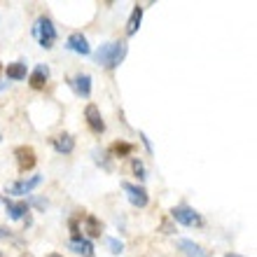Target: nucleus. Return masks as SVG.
<instances>
[{"instance_id": "f257e3e1", "label": "nucleus", "mask_w": 257, "mask_h": 257, "mask_svg": "<svg viewBox=\"0 0 257 257\" xmlns=\"http://www.w3.org/2000/svg\"><path fill=\"white\" fill-rule=\"evenodd\" d=\"M126 56V42H108L94 54V61L103 68H117Z\"/></svg>"}, {"instance_id": "f03ea898", "label": "nucleus", "mask_w": 257, "mask_h": 257, "mask_svg": "<svg viewBox=\"0 0 257 257\" xmlns=\"http://www.w3.org/2000/svg\"><path fill=\"white\" fill-rule=\"evenodd\" d=\"M33 35L38 38V42H40V47L45 49H52L56 42V28L54 24H52V19H47V17H40V19L35 21L33 26Z\"/></svg>"}, {"instance_id": "7ed1b4c3", "label": "nucleus", "mask_w": 257, "mask_h": 257, "mask_svg": "<svg viewBox=\"0 0 257 257\" xmlns=\"http://www.w3.org/2000/svg\"><path fill=\"white\" fill-rule=\"evenodd\" d=\"M171 217H173L176 222L185 224V227H201L203 224L201 215H199L194 208H190V206H176V208L171 210Z\"/></svg>"}, {"instance_id": "20e7f679", "label": "nucleus", "mask_w": 257, "mask_h": 257, "mask_svg": "<svg viewBox=\"0 0 257 257\" xmlns=\"http://www.w3.org/2000/svg\"><path fill=\"white\" fill-rule=\"evenodd\" d=\"M122 190L126 192L128 201L134 203V206H138V208H145L150 201L148 192H145V187H141V185H134V183H122Z\"/></svg>"}, {"instance_id": "39448f33", "label": "nucleus", "mask_w": 257, "mask_h": 257, "mask_svg": "<svg viewBox=\"0 0 257 257\" xmlns=\"http://www.w3.org/2000/svg\"><path fill=\"white\" fill-rule=\"evenodd\" d=\"M42 183V176H33V178H24V180H17V183H12L10 187H7V192L14 196H21V194H31V192L38 187V185Z\"/></svg>"}, {"instance_id": "423d86ee", "label": "nucleus", "mask_w": 257, "mask_h": 257, "mask_svg": "<svg viewBox=\"0 0 257 257\" xmlns=\"http://www.w3.org/2000/svg\"><path fill=\"white\" fill-rule=\"evenodd\" d=\"M68 84H70L75 94L82 96V98H89V96H91V75H87V73L75 75V77L68 82Z\"/></svg>"}, {"instance_id": "0eeeda50", "label": "nucleus", "mask_w": 257, "mask_h": 257, "mask_svg": "<svg viewBox=\"0 0 257 257\" xmlns=\"http://www.w3.org/2000/svg\"><path fill=\"white\" fill-rule=\"evenodd\" d=\"M84 117H87V124L91 126V131H94V134H103V131H105V122H103V117H101V110L96 108L94 103H89V105H87Z\"/></svg>"}, {"instance_id": "6e6552de", "label": "nucleus", "mask_w": 257, "mask_h": 257, "mask_svg": "<svg viewBox=\"0 0 257 257\" xmlns=\"http://www.w3.org/2000/svg\"><path fill=\"white\" fill-rule=\"evenodd\" d=\"M66 47L70 49V52H75V54H82V56H87L89 52H91L87 38H84L82 33H73V35H70V38H68V42H66Z\"/></svg>"}, {"instance_id": "1a4fd4ad", "label": "nucleus", "mask_w": 257, "mask_h": 257, "mask_svg": "<svg viewBox=\"0 0 257 257\" xmlns=\"http://www.w3.org/2000/svg\"><path fill=\"white\" fill-rule=\"evenodd\" d=\"M14 155H17L19 171H31L35 166V152H33V148H17V150H14Z\"/></svg>"}, {"instance_id": "9d476101", "label": "nucleus", "mask_w": 257, "mask_h": 257, "mask_svg": "<svg viewBox=\"0 0 257 257\" xmlns=\"http://www.w3.org/2000/svg\"><path fill=\"white\" fill-rule=\"evenodd\" d=\"M68 248L82 257H94V245H91V241H87V238H82V236L70 238V241H68Z\"/></svg>"}, {"instance_id": "9b49d317", "label": "nucleus", "mask_w": 257, "mask_h": 257, "mask_svg": "<svg viewBox=\"0 0 257 257\" xmlns=\"http://www.w3.org/2000/svg\"><path fill=\"white\" fill-rule=\"evenodd\" d=\"M178 248H180L187 257H210L208 250H203L201 245L190 241V238H180V241H178Z\"/></svg>"}, {"instance_id": "f8f14e48", "label": "nucleus", "mask_w": 257, "mask_h": 257, "mask_svg": "<svg viewBox=\"0 0 257 257\" xmlns=\"http://www.w3.org/2000/svg\"><path fill=\"white\" fill-rule=\"evenodd\" d=\"M47 80H49V68L45 66V63L35 66V70L31 73V77H28V82H31V87L33 89H42L45 84H47Z\"/></svg>"}, {"instance_id": "ddd939ff", "label": "nucleus", "mask_w": 257, "mask_h": 257, "mask_svg": "<svg viewBox=\"0 0 257 257\" xmlns=\"http://www.w3.org/2000/svg\"><path fill=\"white\" fill-rule=\"evenodd\" d=\"M54 150L59 155H70L75 150V138L70 134H61L54 138Z\"/></svg>"}, {"instance_id": "4468645a", "label": "nucleus", "mask_w": 257, "mask_h": 257, "mask_svg": "<svg viewBox=\"0 0 257 257\" xmlns=\"http://www.w3.org/2000/svg\"><path fill=\"white\" fill-rule=\"evenodd\" d=\"M5 206H7V213H10L12 220H21V217L28 213V203L26 201H12V199H7Z\"/></svg>"}, {"instance_id": "2eb2a0df", "label": "nucleus", "mask_w": 257, "mask_h": 257, "mask_svg": "<svg viewBox=\"0 0 257 257\" xmlns=\"http://www.w3.org/2000/svg\"><path fill=\"white\" fill-rule=\"evenodd\" d=\"M84 231H87L91 238H98L103 234V222L96 215H87L84 217Z\"/></svg>"}, {"instance_id": "dca6fc26", "label": "nucleus", "mask_w": 257, "mask_h": 257, "mask_svg": "<svg viewBox=\"0 0 257 257\" xmlns=\"http://www.w3.org/2000/svg\"><path fill=\"white\" fill-rule=\"evenodd\" d=\"M141 19H143V7L136 5L131 17H128V21H126V35H136V31L141 28Z\"/></svg>"}, {"instance_id": "f3484780", "label": "nucleus", "mask_w": 257, "mask_h": 257, "mask_svg": "<svg viewBox=\"0 0 257 257\" xmlns=\"http://www.w3.org/2000/svg\"><path fill=\"white\" fill-rule=\"evenodd\" d=\"M26 73H28L26 63H21V61L7 66V77H10V80H26Z\"/></svg>"}, {"instance_id": "a211bd4d", "label": "nucleus", "mask_w": 257, "mask_h": 257, "mask_svg": "<svg viewBox=\"0 0 257 257\" xmlns=\"http://www.w3.org/2000/svg\"><path fill=\"white\" fill-rule=\"evenodd\" d=\"M131 169H134V173L138 176V180H145L148 178V171H145V164L141 162V159H134L131 162Z\"/></svg>"}, {"instance_id": "6ab92c4d", "label": "nucleus", "mask_w": 257, "mask_h": 257, "mask_svg": "<svg viewBox=\"0 0 257 257\" xmlns=\"http://www.w3.org/2000/svg\"><path fill=\"white\" fill-rule=\"evenodd\" d=\"M131 145L128 143H115L112 145V155H117V157H126V155H131Z\"/></svg>"}, {"instance_id": "aec40b11", "label": "nucleus", "mask_w": 257, "mask_h": 257, "mask_svg": "<svg viewBox=\"0 0 257 257\" xmlns=\"http://www.w3.org/2000/svg\"><path fill=\"white\" fill-rule=\"evenodd\" d=\"M108 248H110V252H115V255H119V252L124 250V243L119 241V238H112V236H110V238H108Z\"/></svg>"}, {"instance_id": "412c9836", "label": "nucleus", "mask_w": 257, "mask_h": 257, "mask_svg": "<svg viewBox=\"0 0 257 257\" xmlns=\"http://www.w3.org/2000/svg\"><path fill=\"white\" fill-rule=\"evenodd\" d=\"M0 238H10V241H17V238L10 234V229H5V227H0Z\"/></svg>"}, {"instance_id": "4be33fe9", "label": "nucleus", "mask_w": 257, "mask_h": 257, "mask_svg": "<svg viewBox=\"0 0 257 257\" xmlns=\"http://www.w3.org/2000/svg\"><path fill=\"white\" fill-rule=\"evenodd\" d=\"M141 138H143V143H145V148H148L150 152H152V145H150V138H148V136H145V134H141Z\"/></svg>"}, {"instance_id": "5701e85b", "label": "nucleus", "mask_w": 257, "mask_h": 257, "mask_svg": "<svg viewBox=\"0 0 257 257\" xmlns=\"http://www.w3.org/2000/svg\"><path fill=\"white\" fill-rule=\"evenodd\" d=\"M47 257H63V255H59V252H52V255H47Z\"/></svg>"}, {"instance_id": "b1692460", "label": "nucleus", "mask_w": 257, "mask_h": 257, "mask_svg": "<svg viewBox=\"0 0 257 257\" xmlns=\"http://www.w3.org/2000/svg\"><path fill=\"white\" fill-rule=\"evenodd\" d=\"M224 257H241V255H234V252H229V255H224Z\"/></svg>"}, {"instance_id": "393cba45", "label": "nucleus", "mask_w": 257, "mask_h": 257, "mask_svg": "<svg viewBox=\"0 0 257 257\" xmlns=\"http://www.w3.org/2000/svg\"><path fill=\"white\" fill-rule=\"evenodd\" d=\"M7 87V84H5V82H3V84H0V91H3V89H5Z\"/></svg>"}, {"instance_id": "a878e982", "label": "nucleus", "mask_w": 257, "mask_h": 257, "mask_svg": "<svg viewBox=\"0 0 257 257\" xmlns=\"http://www.w3.org/2000/svg\"><path fill=\"white\" fill-rule=\"evenodd\" d=\"M0 138H3V136H0Z\"/></svg>"}, {"instance_id": "bb28decb", "label": "nucleus", "mask_w": 257, "mask_h": 257, "mask_svg": "<svg viewBox=\"0 0 257 257\" xmlns=\"http://www.w3.org/2000/svg\"><path fill=\"white\" fill-rule=\"evenodd\" d=\"M0 70H3V68H0Z\"/></svg>"}, {"instance_id": "cd10ccee", "label": "nucleus", "mask_w": 257, "mask_h": 257, "mask_svg": "<svg viewBox=\"0 0 257 257\" xmlns=\"http://www.w3.org/2000/svg\"><path fill=\"white\" fill-rule=\"evenodd\" d=\"M0 257H3V255H0Z\"/></svg>"}]
</instances>
